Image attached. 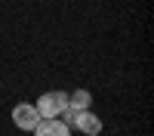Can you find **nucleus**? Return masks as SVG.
I'll use <instances>...</instances> for the list:
<instances>
[{
    "mask_svg": "<svg viewBox=\"0 0 154 136\" xmlns=\"http://www.w3.org/2000/svg\"><path fill=\"white\" fill-rule=\"evenodd\" d=\"M37 115L40 118H59L62 111L68 108V93L65 90H49V93H43L40 99H37Z\"/></svg>",
    "mask_w": 154,
    "mask_h": 136,
    "instance_id": "1",
    "label": "nucleus"
},
{
    "mask_svg": "<svg viewBox=\"0 0 154 136\" xmlns=\"http://www.w3.org/2000/svg\"><path fill=\"white\" fill-rule=\"evenodd\" d=\"M71 130H80L83 136H99V133H102V118L93 115L89 108H83V111H77V115H74Z\"/></svg>",
    "mask_w": 154,
    "mask_h": 136,
    "instance_id": "3",
    "label": "nucleus"
},
{
    "mask_svg": "<svg viewBox=\"0 0 154 136\" xmlns=\"http://www.w3.org/2000/svg\"><path fill=\"white\" fill-rule=\"evenodd\" d=\"M68 105L77 108V111H83V108L93 105V93L89 90H74V93H68Z\"/></svg>",
    "mask_w": 154,
    "mask_h": 136,
    "instance_id": "5",
    "label": "nucleus"
},
{
    "mask_svg": "<svg viewBox=\"0 0 154 136\" xmlns=\"http://www.w3.org/2000/svg\"><path fill=\"white\" fill-rule=\"evenodd\" d=\"M31 133H34V136H71V127H68V124H62L59 118H40Z\"/></svg>",
    "mask_w": 154,
    "mask_h": 136,
    "instance_id": "4",
    "label": "nucleus"
},
{
    "mask_svg": "<svg viewBox=\"0 0 154 136\" xmlns=\"http://www.w3.org/2000/svg\"><path fill=\"white\" fill-rule=\"evenodd\" d=\"M37 121H40V115H37V108L31 102H19L12 105V124H16L19 130H34Z\"/></svg>",
    "mask_w": 154,
    "mask_h": 136,
    "instance_id": "2",
    "label": "nucleus"
}]
</instances>
